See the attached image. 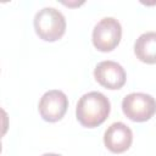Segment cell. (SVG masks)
<instances>
[{"label": "cell", "mask_w": 156, "mask_h": 156, "mask_svg": "<svg viewBox=\"0 0 156 156\" xmlns=\"http://www.w3.org/2000/svg\"><path fill=\"white\" fill-rule=\"evenodd\" d=\"M41 156H62V155H58V154H54V152H46Z\"/></svg>", "instance_id": "9"}, {"label": "cell", "mask_w": 156, "mask_h": 156, "mask_svg": "<svg viewBox=\"0 0 156 156\" xmlns=\"http://www.w3.org/2000/svg\"><path fill=\"white\" fill-rule=\"evenodd\" d=\"M34 29L45 41L58 40L66 30V18L55 7H43L34 16Z\"/></svg>", "instance_id": "2"}, {"label": "cell", "mask_w": 156, "mask_h": 156, "mask_svg": "<svg viewBox=\"0 0 156 156\" xmlns=\"http://www.w3.org/2000/svg\"><path fill=\"white\" fill-rule=\"evenodd\" d=\"M110 110V100L102 93L89 91L79 98L76 106V117L83 127L95 128L106 121Z\"/></svg>", "instance_id": "1"}, {"label": "cell", "mask_w": 156, "mask_h": 156, "mask_svg": "<svg viewBox=\"0 0 156 156\" xmlns=\"http://www.w3.org/2000/svg\"><path fill=\"white\" fill-rule=\"evenodd\" d=\"M135 56L145 63H156V32H145L134 43Z\"/></svg>", "instance_id": "8"}, {"label": "cell", "mask_w": 156, "mask_h": 156, "mask_svg": "<svg viewBox=\"0 0 156 156\" xmlns=\"http://www.w3.org/2000/svg\"><path fill=\"white\" fill-rule=\"evenodd\" d=\"M122 26L115 17H104L93 29V44L102 52L112 51L121 41Z\"/></svg>", "instance_id": "4"}, {"label": "cell", "mask_w": 156, "mask_h": 156, "mask_svg": "<svg viewBox=\"0 0 156 156\" xmlns=\"http://www.w3.org/2000/svg\"><path fill=\"white\" fill-rule=\"evenodd\" d=\"M94 77L100 85L110 90L121 89L127 79L124 68L111 60L99 62L94 68Z\"/></svg>", "instance_id": "6"}, {"label": "cell", "mask_w": 156, "mask_h": 156, "mask_svg": "<svg viewBox=\"0 0 156 156\" xmlns=\"http://www.w3.org/2000/svg\"><path fill=\"white\" fill-rule=\"evenodd\" d=\"M122 111L130 121H149L156 113V99L146 93H130L122 100Z\"/></svg>", "instance_id": "3"}, {"label": "cell", "mask_w": 156, "mask_h": 156, "mask_svg": "<svg viewBox=\"0 0 156 156\" xmlns=\"http://www.w3.org/2000/svg\"><path fill=\"white\" fill-rule=\"evenodd\" d=\"M133 141L132 129L123 122L112 123L104 133L105 146L115 154H122L127 151Z\"/></svg>", "instance_id": "7"}, {"label": "cell", "mask_w": 156, "mask_h": 156, "mask_svg": "<svg viewBox=\"0 0 156 156\" xmlns=\"http://www.w3.org/2000/svg\"><path fill=\"white\" fill-rule=\"evenodd\" d=\"M68 107V99L66 94L61 90L54 89L46 91L39 100V113L41 118L46 122L60 121Z\"/></svg>", "instance_id": "5"}]
</instances>
